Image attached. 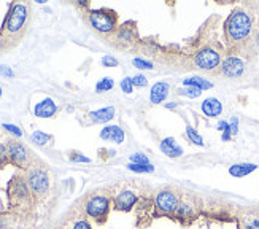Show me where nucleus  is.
<instances>
[{
    "mask_svg": "<svg viewBox=\"0 0 259 229\" xmlns=\"http://www.w3.org/2000/svg\"><path fill=\"white\" fill-rule=\"evenodd\" d=\"M254 29V21L250 12L245 8L238 7L229 15L227 21L224 24L226 40L231 46H242L250 40Z\"/></svg>",
    "mask_w": 259,
    "mask_h": 229,
    "instance_id": "f257e3e1",
    "label": "nucleus"
},
{
    "mask_svg": "<svg viewBox=\"0 0 259 229\" xmlns=\"http://www.w3.org/2000/svg\"><path fill=\"white\" fill-rule=\"evenodd\" d=\"M110 208H112V201L110 197L102 196V194H96L91 196L84 202V213L93 218L94 221L97 223H105L108 213H110Z\"/></svg>",
    "mask_w": 259,
    "mask_h": 229,
    "instance_id": "f03ea898",
    "label": "nucleus"
},
{
    "mask_svg": "<svg viewBox=\"0 0 259 229\" xmlns=\"http://www.w3.org/2000/svg\"><path fill=\"white\" fill-rule=\"evenodd\" d=\"M89 24L93 29H96L97 32L102 34H110L115 31L116 27V15L110 10H94L89 15Z\"/></svg>",
    "mask_w": 259,
    "mask_h": 229,
    "instance_id": "7ed1b4c3",
    "label": "nucleus"
},
{
    "mask_svg": "<svg viewBox=\"0 0 259 229\" xmlns=\"http://www.w3.org/2000/svg\"><path fill=\"white\" fill-rule=\"evenodd\" d=\"M26 183L35 196H43L49 190V177L43 167H31L26 177Z\"/></svg>",
    "mask_w": 259,
    "mask_h": 229,
    "instance_id": "20e7f679",
    "label": "nucleus"
},
{
    "mask_svg": "<svg viewBox=\"0 0 259 229\" xmlns=\"http://www.w3.org/2000/svg\"><path fill=\"white\" fill-rule=\"evenodd\" d=\"M180 197L172 190H161L154 197V207L161 215H175Z\"/></svg>",
    "mask_w": 259,
    "mask_h": 229,
    "instance_id": "39448f33",
    "label": "nucleus"
},
{
    "mask_svg": "<svg viewBox=\"0 0 259 229\" xmlns=\"http://www.w3.org/2000/svg\"><path fill=\"white\" fill-rule=\"evenodd\" d=\"M194 64L199 68H202V70H207V72L216 70V68L221 65V54L218 53L215 48H210V46L202 48L196 53Z\"/></svg>",
    "mask_w": 259,
    "mask_h": 229,
    "instance_id": "423d86ee",
    "label": "nucleus"
},
{
    "mask_svg": "<svg viewBox=\"0 0 259 229\" xmlns=\"http://www.w3.org/2000/svg\"><path fill=\"white\" fill-rule=\"evenodd\" d=\"M27 19V7L24 4H15L10 10V13L7 16L5 21V31L10 34H16L19 32L26 24Z\"/></svg>",
    "mask_w": 259,
    "mask_h": 229,
    "instance_id": "0eeeda50",
    "label": "nucleus"
},
{
    "mask_svg": "<svg viewBox=\"0 0 259 229\" xmlns=\"http://www.w3.org/2000/svg\"><path fill=\"white\" fill-rule=\"evenodd\" d=\"M220 70L227 78H240L245 73V62L238 56H227L224 61H221Z\"/></svg>",
    "mask_w": 259,
    "mask_h": 229,
    "instance_id": "6e6552de",
    "label": "nucleus"
},
{
    "mask_svg": "<svg viewBox=\"0 0 259 229\" xmlns=\"http://www.w3.org/2000/svg\"><path fill=\"white\" fill-rule=\"evenodd\" d=\"M138 201V197L134 191H129V190H124V191H119L115 199H113V205L116 210L119 212H131L132 208L135 207Z\"/></svg>",
    "mask_w": 259,
    "mask_h": 229,
    "instance_id": "1a4fd4ad",
    "label": "nucleus"
},
{
    "mask_svg": "<svg viewBox=\"0 0 259 229\" xmlns=\"http://www.w3.org/2000/svg\"><path fill=\"white\" fill-rule=\"evenodd\" d=\"M7 150H8V158H10V161H12V163L18 164V166H24L27 163L29 153H27L26 146L23 143L10 140L7 143Z\"/></svg>",
    "mask_w": 259,
    "mask_h": 229,
    "instance_id": "9d476101",
    "label": "nucleus"
},
{
    "mask_svg": "<svg viewBox=\"0 0 259 229\" xmlns=\"http://www.w3.org/2000/svg\"><path fill=\"white\" fill-rule=\"evenodd\" d=\"M57 112V105L54 104L53 99H43L34 107V115L37 118H51Z\"/></svg>",
    "mask_w": 259,
    "mask_h": 229,
    "instance_id": "9b49d317",
    "label": "nucleus"
},
{
    "mask_svg": "<svg viewBox=\"0 0 259 229\" xmlns=\"http://www.w3.org/2000/svg\"><path fill=\"white\" fill-rule=\"evenodd\" d=\"M168 91H170V86L165 82H157L156 85H153L151 91H149V102L157 105L165 101V97L168 96Z\"/></svg>",
    "mask_w": 259,
    "mask_h": 229,
    "instance_id": "f8f14e48",
    "label": "nucleus"
},
{
    "mask_svg": "<svg viewBox=\"0 0 259 229\" xmlns=\"http://www.w3.org/2000/svg\"><path fill=\"white\" fill-rule=\"evenodd\" d=\"M201 108H202V113L205 116L216 118V116H220L221 112H223V104L218 101L216 97H208V99H205V101L202 102Z\"/></svg>",
    "mask_w": 259,
    "mask_h": 229,
    "instance_id": "ddd939ff",
    "label": "nucleus"
},
{
    "mask_svg": "<svg viewBox=\"0 0 259 229\" xmlns=\"http://www.w3.org/2000/svg\"><path fill=\"white\" fill-rule=\"evenodd\" d=\"M101 138L108 140V142H115V143H123L126 135L119 126H105L101 131Z\"/></svg>",
    "mask_w": 259,
    "mask_h": 229,
    "instance_id": "4468645a",
    "label": "nucleus"
},
{
    "mask_svg": "<svg viewBox=\"0 0 259 229\" xmlns=\"http://www.w3.org/2000/svg\"><path fill=\"white\" fill-rule=\"evenodd\" d=\"M159 148H161V151L164 155H167L168 158H180L183 155V148L178 145L177 140L172 137H167L164 140H161Z\"/></svg>",
    "mask_w": 259,
    "mask_h": 229,
    "instance_id": "2eb2a0df",
    "label": "nucleus"
},
{
    "mask_svg": "<svg viewBox=\"0 0 259 229\" xmlns=\"http://www.w3.org/2000/svg\"><path fill=\"white\" fill-rule=\"evenodd\" d=\"M257 169L256 164H250V163H238V164H232L229 167V174L235 178H242V177H246L250 175L251 172H254Z\"/></svg>",
    "mask_w": 259,
    "mask_h": 229,
    "instance_id": "dca6fc26",
    "label": "nucleus"
},
{
    "mask_svg": "<svg viewBox=\"0 0 259 229\" xmlns=\"http://www.w3.org/2000/svg\"><path fill=\"white\" fill-rule=\"evenodd\" d=\"M91 119L94 123H107L110 121V119L115 118V108L113 107H105V108H101V110H94L89 113Z\"/></svg>",
    "mask_w": 259,
    "mask_h": 229,
    "instance_id": "f3484780",
    "label": "nucleus"
},
{
    "mask_svg": "<svg viewBox=\"0 0 259 229\" xmlns=\"http://www.w3.org/2000/svg\"><path fill=\"white\" fill-rule=\"evenodd\" d=\"M238 229H259V216L248 213L238 218Z\"/></svg>",
    "mask_w": 259,
    "mask_h": 229,
    "instance_id": "a211bd4d",
    "label": "nucleus"
},
{
    "mask_svg": "<svg viewBox=\"0 0 259 229\" xmlns=\"http://www.w3.org/2000/svg\"><path fill=\"white\" fill-rule=\"evenodd\" d=\"M185 86H193V88H197L201 89V91H205V89H210L213 85L208 82V80L202 78V77H191V78H185L183 82Z\"/></svg>",
    "mask_w": 259,
    "mask_h": 229,
    "instance_id": "6ab92c4d",
    "label": "nucleus"
},
{
    "mask_svg": "<svg viewBox=\"0 0 259 229\" xmlns=\"http://www.w3.org/2000/svg\"><path fill=\"white\" fill-rule=\"evenodd\" d=\"M175 215L178 218H191V216H194V207H193V204L180 202V204H178V208H177Z\"/></svg>",
    "mask_w": 259,
    "mask_h": 229,
    "instance_id": "aec40b11",
    "label": "nucleus"
},
{
    "mask_svg": "<svg viewBox=\"0 0 259 229\" xmlns=\"http://www.w3.org/2000/svg\"><path fill=\"white\" fill-rule=\"evenodd\" d=\"M127 169H129V171L135 172V174H151V172H154V166L153 164H134V163H129Z\"/></svg>",
    "mask_w": 259,
    "mask_h": 229,
    "instance_id": "412c9836",
    "label": "nucleus"
},
{
    "mask_svg": "<svg viewBox=\"0 0 259 229\" xmlns=\"http://www.w3.org/2000/svg\"><path fill=\"white\" fill-rule=\"evenodd\" d=\"M186 137L189 138V142H193L194 145L204 146V138L201 137V134H199L193 126H186Z\"/></svg>",
    "mask_w": 259,
    "mask_h": 229,
    "instance_id": "4be33fe9",
    "label": "nucleus"
},
{
    "mask_svg": "<svg viewBox=\"0 0 259 229\" xmlns=\"http://www.w3.org/2000/svg\"><path fill=\"white\" fill-rule=\"evenodd\" d=\"M113 86H115V82L112 78H108V77H105V78H102L101 82H97V85H96V91L97 93H107V91H110V89H113Z\"/></svg>",
    "mask_w": 259,
    "mask_h": 229,
    "instance_id": "5701e85b",
    "label": "nucleus"
},
{
    "mask_svg": "<svg viewBox=\"0 0 259 229\" xmlns=\"http://www.w3.org/2000/svg\"><path fill=\"white\" fill-rule=\"evenodd\" d=\"M31 138H32V142L34 143H37V145H46L49 140H51V137H49L48 134H45V132H42V131H35L32 135H31Z\"/></svg>",
    "mask_w": 259,
    "mask_h": 229,
    "instance_id": "b1692460",
    "label": "nucleus"
},
{
    "mask_svg": "<svg viewBox=\"0 0 259 229\" xmlns=\"http://www.w3.org/2000/svg\"><path fill=\"white\" fill-rule=\"evenodd\" d=\"M178 93L186 96V97H191V99H196L202 94L201 89H197V88H193V86H185L183 89H178Z\"/></svg>",
    "mask_w": 259,
    "mask_h": 229,
    "instance_id": "393cba45",
    "label": "nucleus"
},
{
    "mask_svg": "<svg viewBox=\"0 0 259 229\" xmlns=\"http://www.w3.org/2000/svg\"><path fill=\"white\" fill-rule=\"evenodd\" d=\"M132 64L137 68H140V70H151V68H153V64L149 61H145V59H142V57H135L132 61Z\"/></svg>",
    "mask_w": 259,
    "mask_h": 229,
    "instance_id": "a878e982",
    "label": "nucleus"
},
{
    "mask_svg": "<svg viewBox=\"0 0 259 229\" xmlns=\"http://www.w3.org/2000/svg\"><path fill=\"white\" fill-rule=\"evenodd\" d=\"M121 89L126 93V94H131L134 91V85H132V77H126L123 78L121 82Z\"/></svg>",
    "mask_w": 259,
    "mask_h": 229,
    "instance_id": "bb28decb",
    "label": "nucleus"
},
{
    "mask_svg": "<svg viewBox=\"0 0 259 229\" xmlns=\"http://www.w3.org/2000/svg\"><path fill=\"white\" fill-rule=\"evenodd\" d=\"M132 85L135 88H145L148 85V78L145 75H135L132 77Z\"/></svg>",
    "mask_w": 259,
    "mask_h": 229,
    "instance_id": "cd10ccee",
    "label": "nucleus"
},
{
    "mask_svg": "<svg viewBox=\"0 0 259 229\" xmlns=\"http://www.w3.org/2000/svg\"><path fill=\"white\" fill-rule=\"evenodd\" d=\"M131 163H134V164H149L148 158L145 155H142V153L131 155Z\"/></svg>",
    "mask_w": 259,
    "mask_h": 229,
    "instance_id": "c85d7f7f",
    "label": "nucleus"
},
{
    "mask_svg": "<svg viewBox=\"0 0 259 229\" xmlns=\"http://www.w3.org/2000/svg\"><path fill=\"white\" fill-rule=\"evenodd\" d=\"M72 229H93V227H91V224L88 223L86 218H78V220L73 223Z\"/></svg>",
    "mask_w": 259,
    "mask_h": 229,
    "instance_id": "c756f323",
    "label": "nucleus"
},
{
    "mask_svg": "<svg viewBox=\"0 0 259 229\" xmlns=\"http://www.w3.org/2000/svg\"><path fill=\"white\" fill-rule=\"evenodd\" d=\"M2 127L5 129V131H8V132H12L13 135H16V137L23 135V131L18 126H15V124H2Z\"/></svg>",
    "mask_w": 259,
    "mask_h": 229,
    "instance_id": "7c9ffc66",
    "label": "nucleus"
},
{
    "mask_svg": "<svg viewBox=\"0 0 259 229\" xmlns=\"http://www.w3.org/2000/svg\"><path fill=\"white\" fill-rule=\"evenodd\" d=\"M102 65L104 67H116L118 65V59L113 56H104L102 57Z\"/></svg>",
    "mask_w": 259,
    "mask_h": 229,
    "instance_id": "2f4dec72",
    "label": "nucleus"
},
{
    "mask_svg": "<svg viewBox=\"0 0 259 229\" xmlns=\"http://www.w3.org/2000/svg\"><path fill=\"white\" fill-rule=\"evenodd\" d=\"M70 161H73V163H91V159L83 156V155H79V153H73L70 156Z\"/></svg>",
    "mask_w": 259,
    "mask_h": 229,
    "instance_id": "473e14b6",
    "label": "nucleus"
},
{
    "mask_svg": "<svg viewBox=\"0 0 259 229\" xmlns=\"http://www.w3.org/2000/svg\"><path fill=\"white\" fill-rule=\"evenodd\" d=\"M0 75H2V77H8V78H13L15 77V72L8 65H0Z\"/></svg>",
    "mask_w": 259,
    "mask_h": 229,
    "instance_id": "72a5a7b5",
    "label": "nucleus"
},
{
    "mask_svg": "<svg viewBox=\"0 0 259 229\" xmlns=\"http://www.w3.org/2000/svg\"><path fill=\"white\" fill-rule=\"evenodd\" d=\"M229 129H231V134L232 135H235L238 132V119L235 116L231 119V121H229Z\"/></svg>",
    "mask_w": 259,
    "mask_h": 229,
    "instance_id": "f704fd0d",
    "label": "nucleus"
},
{
    "mask_svg": "<svg viewBox=\"0 0 259 229\" xmlns=\"http://www.w3.org/2000/svg\"><path fill=\"white\" fill-rule=\"evenodd\" d=\"M7 158H8V150H7V145L0 143V163L7 161Z\"/></svg>",
    "mask_w": 259,
    "mask_h": 229,
    "instance_id": "c9c22d12",
    "label": "nucleus"
},
{
    "mask_svg": "<svg viewBox=\"0 0 259 229\" xmlns=\"http://www.w3.org/2000/svg\"><path fill=\"white\" fill-rule=\"evenodd\" d=\"M231 137H232V134H231V129H226V131L223 132V135H221V138H223V142H229L231 140Z\"/></svg>",
    "mask_w": 259,
    "mask_h": 229,
    "instance_id": "e433bc0d",
    "label": "nucleus"
},
{
    "mask_svg": "<svg viewBox=\"0 0 259 229\" xmlns=\"http://www.w3.org/2000/svg\"><path fill=\"white\" fill-rule=\"evenodd\" d=\"M227 127H229V123L227 121H220V123L216 124V129H218V131H221V132H224Z\"/></svg>",
    "mask_w": 259,
    "mask_h": 229,
    "instance_id": "4c0bfd02",
    "label": "nucleus"
},
{
    "mask_svg": "<svg viewBox=\"0 0 259 229\" xmlns=\"http://www.w3.org/2000/svg\"><path fill=\"white\" fill-rule=\"evenodd\" d=\"M165 107H167V108H177V104H175V102H168Z\"/></svg>",
    "mask_w": 259,
    "mask_h": 229,
    "instance_id": "58836bf2",
    "label": "nucleus"
},
{
    "mask_svg": "<svg viewBox=\"0 0 259 229\" xmlns=\"http://www.w3.org/2000/svg\"><path fill=\"white\" fill-rule=\"evenodd\" d=\"M0 96H2V88H0Z\"/></svg>",
    "mask_w": 259,
    "mask_h": 229,
    "instance_id": "ea45409f",
    "label": "nucleus"
}]
</instances>
